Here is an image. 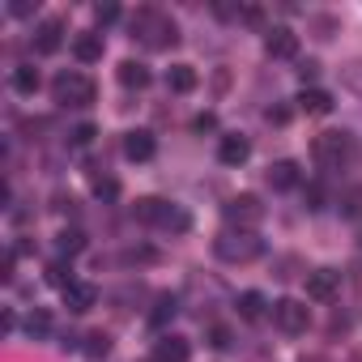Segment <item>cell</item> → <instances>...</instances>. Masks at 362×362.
<instances>
[{
  "instance_id": "8fae6325",
  "label": "cell",
  "mask_w": 362,
  "mask_h": 362,
  "mask_svg": "<svg viewBox=\"0 0 362 362\" xmlns=\"http://www.w3.org/2000/svg\"><path fill=\"white\" fill-rule=\"evenodd\" d=\"M247 158H252V141H247V136L226 132V136L218 141V162H222V166H243Z\"/></svg>"
},
{
  "instance_id": "52a82bcc",
  "label": "cell",
  "mask_w": 362,
  "mask_h": 362,
  "mask_svg": "<svg viewBox=\"0 0 362 362\" xmlns=\"http://www.w3.org/2000/svg\"><path fill=\"white\" fill-rule=\"evenodd\" d=\"M222 214H226L230 230H256V226L264 222V205H260V197H252V192H243V197H230Z\"/></svg>"
},
{
  "instance_id": "6da1fadb",
  "label": "cell",
  "mask_w": 362,
  "mask_h": 362,
  "mask_svg": "<svg viewBox=\"0 0 362 362\" xmlns=\"http://www.w3.org/2000/svg\"><path fill=\"white\" fill-rule=\"evenodd\" d=\"M311 158L324 166V170H345L358 162V136L345 132V128H328L311 141Z\"/></svg>"
},
{
  "instance_id": "9a60e30c",
  "label": "cell",
  "mask_w": 362,
  "mask_h": 362,
  "mask_svg": "<svg viewBox=\"0 0 362 362\" xmlns=\"http://www.w3.org/2000/svg\"><path fill=\"white\" fill-rule=\"evenodd\" d=\"M60 294H64V307H69L73 315H81V311H90V307L98 303V290H94L90 281H73V286H64Z\"/></svg>"
},
{
  "instance_id": "d6986e66",
  "label": "cell",
  "mask_w": 362,
  "mask_h": 362,
  "mask_svg": "<svg viewBox=\"0 0 362 362\" xmlns=\"http://www.w3.org/2000/svg\"><path fill=\"white\" fill-rule=\"evenodd\" d=\"M298 107H303L307 115H328V111H332V94L311 86V90H303V94H298Z\"/></svg>"
},
{
  "instance_id": "2e32d148",
  "label": "cell",
  "mask_w": 362,
  "mask_h": 362,
  "mask_svg": "<svg viewBox=\"0 0 362 362\" xmlns=\"http://www.w3.org/2000/svg\"><path fill=\"white\" fill-rule=\"evenodd\" d=\"M197 81H201V77H197L192 64H170V69H166V90H170V94H192Z\"/></svg>"
},
{
  "instance_id": "277c9868",
  "label": "cell",
  "mask_w": 362,
  "mask_h": 362,
  "mask_svg": "<svg viewBox=\"0 0 362 362\" xmlns=\"http://www.w3.org/2000/svg\"><path fill=\"white\" fill-rule=\"evenodd\" d=\"M260 252H264V239L256 230H222L214 239V256L226 264H252Z\"/></svg>"
},
{
  "instance_id": "ac0fdd59",
  "label": "cell",
  "mask_w": 362,
  "mask_h": 362,
  "mask_svg": "<svg viewBox=\"0 0 362 362\" xmlns=\"http://www.w3.org/2000/svg\"><path fill=\"white\" fill-rule=\"evenodd\" d=\"M73 56H77L81 64L103 60V35H77V39H73Z\"/></svg>"
},
{
  "instance_id": "7a4b0ae2",
  "label": "cell",
  "mask_w": 362,
  "mask_h": 362,
  "mask_svg": "<svg viewBox=\"0 0 362 362\" xmlns=\"http://www.w3.org/2000/svg\"><path fill=\"white\" fill-rule=\"evenodd\" d=\"M132 214H136V222L158 226V230H175V235H184V230L192 226V214H188V209H179V205H170V201H162V197H141V201L132 205Z\"/></svg>"
},
{
  "instance_id": "1f68e13d",
  "label": "cell",
  "mask_w": 362,
  "mask_h": 362,
  "mask_svg": "<svg viewBox=\"0 0 362 362\" xmlns=\"http://www.w3.org/2000/svg\"><path fill=\"white\" fill-rule=\"evenodd\" d=\"M315 73H320L315 60H303V64H298V77H303V81H315Z\"/></svg>"
},
{
  "instance_id": "4316f807",
  "label": "cell",
  "mask_w": 362,
  "mask_h": 362,
  "mask_svg": "<svg viewBox=\"0 0 362 362\" xmlns=\"http://www.w3.org/2000/svg\"><path fill=\"white\" fill-rule=\"evenodd\" d=\"M69 141H73V145H90V141H94V124H77V128L69 132Z\"/></svg>"
},
{
  "instance_id": "7402d4cb",
  "label": "cell",
  "mask_w": 362,
  "mask_h": 362,
  "mask_svg": "<svg viewBox=\"0 0 362 362\" xmlns=\"http://www.w3.org/2000/svg\"><path fill=\"white\" fill-rule=\"evenodd\" d=\"M341 86H345L349 94H358V98H362V56L341 64Z\"/></svg>"
},
{
  "instance_id": "484cf974",
  "label": "cell",
  "mask_w": 362,
  "mask_h": 362,
  "mask_svg": "<svg viewBox=\"0 0 362 362\" xmlns=\"http://www.w3.org/2000/svg\"><path fill=\"white\" fill-rule=\"evenodd\" d=\"M81 243H86V239H81V235H77V230H64V235H60V243H56V247H60V252H69V256H73V252H81Z\"/></svg>"
},
{
  "instance_id": "ffe728a7",
  "label": "cell",
  "mask_w": 362,
  "mask_h": 362,
  "mask_svg": "<svg viewBox=\"0 0 362 362\" xmlns=\"http://www.w3.org/2000/svg\"><path fill=\"white\" fill-rule=\"evenodd\" d=\"M13 90L18 94H39V69H30V64H22V69H13Z\"/></svg>"
},
{
  "instance_id": "3957f363",
  "label": "cell",
  "mask_w": 362,
  "mask_h": 362,
  "mask_svg": "<svg viewBox=\"0 0 362 362\" xmlns=\"http://www.w3.org/2000/svg\"><path fill=\"white\" fill-rule=\"evenodd\" d=\"M52 98H56L60 107H69V111H81V107H90V103L98 98V86H94V77H86L81 69H64V73L52 81Z\"/></svg>"
},
{
  "instance_id": "f1b7e54d",
  "label": "cell",
  "mask_w": 362,
  "mask_h": 362,
  "mask_svg": "<svg viewBox=\"0 0 362 362\" xmlns=\"http://www.w3.org/2000/svg\"><path fill=\"white\" fill-rule=\"evenodd\" d=\"M209 345H214V349H226V345H230V332H226L222 324H214V328H209Z\"/></svg>"
},
{
  "instance_id": "f546056e",
  "label": "cell",
  "mask_w": 362,
  "mask_h": 362,
  "mask_svg": "<svg viewBox=\"0 0 362 362\" xmlns=\"http://www.w3.org/2000/svg\"><path fill=\"white\" fill-rule=\"evenodd\" d=\"M94 18L98 22H115L119 18V5H94Z\"/></svg>"
},
{
  "instance_id": "d4e9b609",
  "label": "cell",
  "mask_w": 362,
  "mask_h": 362,
  "mask_svg": "<svg viewBox=\"0 0 362 362\" xmlns=\"http://www.w3.org/2000/svg\"><path fill=\"white\" fill-rule=\"evenodd\" d=\"M26 332H30V337H47V332H52V320H47V311H30V320H26Z\"/></svg>"
},
{
  "instance_id": "603a6c76",
  "label": "cell",
  "mask_w": 362,
  "mask_h": 362,
  "mask_svg": "<svg viewBox=\"0 0 362 362\" xmlns=\"http://www.w3.org/2000/svg\"><path fill=\"white\" fill-rule=\"evenodd\" d=\"M175 311H179V303H175L170 294H162V298H158V307H153V315H149V324H153V328H162L166 320H175Z\"/></svg>"
},
{
  "instance_id": "e575fe53",
  "label": "cell",
  "mask_w": 362,
  "mask_h": 362,
  "mask_svg": "<svg viewBox=\"0 0 362 362\" xmlns=\"http://www.w3.org/2000/svg\"><path fill=\"white\" fill-rule=\"evenodd\" d=\"M303 362H324V358H303Z\"/></svg>"
},
{
  "instance_id": "83f0119b",
  "label": "cell",
  "mask_w": 362,
  "mask_h": 362,
  "mask_svg": "<svg viewBox=\"0 0 362 362\" xmlns=\"http://www.w3.org/2000/svg\"><path fill=\"white\" fill-rule=\"evenodd\" d=\"M47 277H52V286H60V290L77 281V277H69V269H64V264H52V269H47Z\"/></svg>"
},
{
  "instance_id": "cb8c5ba5",
  "label": "cell",
  "mask_w": 362,
  "mask_h": 362,
  "mask_svg": "<svg viewBox=\"0 0 362 362\" xmlns=\"http://www.w3.org/2000/svg\"><path fill=\"white\" fill-rule=\"evenodd\" d=\"M86 341H90V345H86V358H90V362H98V358L111 354V337H107V332H90Z\"/></svg>"
},
{
  "instance_id": "4fadbf2b",
  "label": "cell",
  "mask_w": 362,
  "mask_h": 362,
  "mask_svg": "<svg viewBox=\"0 0 362 362\" xmlns=\"http://www.w3.org/2000/svg\"><path fill=\"white\" fill-rule=\"evenodd\" d=\"M264 179H269L273 192H290V188H298V162L281 158V162H273V166L264 170Z\"/></svg>"
},
{
  "instance_id": "5bb4252c",
  "label": "cell",
  "mask_w": 362,
  "mask_h": 362,
  "mask_svg": "<svg viewBox=\"0 0 362 362\" xmlns=\"http://www.w3.org/2000/svg\"><path fill=\"white\" fill-rule=\"evenodd\" d=\"M60 47H64V22L47 18V22L35 30V52H39V56H52V52H60Z\"/></svg>"
},
{
  "instance_id": "d6a6232c",
  "label": "cell",
  "mask_w": 362,
  "mask_h": 362,
  "mask_svg": "<svg viewBox=\"0 0 362 362\" xmlns=\"http://www.w3.org/2000/svg\"><path fill=\"white\" fill-rule=\"evenodd\" d=\"M307 209H324V192L320 188H307Z\"/></svg>"
},
{
  "instance_id": "ba28073f",
  "label": "cell",
  "mask_w": 362,
  "mask_h": 362,
  "mask_svg": "<svg viewBox=\"0 0 362 362\" xmlns=\"http://www.w3.org/2000/svg\"><path fill=\"white\" fill-rule=\"evenodd\" d=\"M188 358H192V345L184 337H175V332L158 337L153 349H149V362H188Z\"/></svg>"
},
{
  "instance_id": "e0dca14e",
  "label": "cell",
  "mask_w": 362,
  "mask_h": 362,
  "mask_svg": "<svg viewBox=\"0 0 362 362\" xmlns=\"http://www.w3.org/2000/svg\"><path fill=\"white\" fill-rule=\"evenodd\" d=\"M115 77H119V86H124V90H145V86H149V69H145L141 60H124Z\"/></svg>"
},
{
  "instance_id": "7c38bea8",
  "label": "cell",
  "mask_w": 362,
  "mask_h": 362,
  "mask_svg": "<svg viewBox=\"0 0 362 362\" xmlns=\"http://www.w3.org/2000/svg\"><path fill=\"white\" fill-rule=\"evenodd\" d=\"M337 290H341V273H337V269H315V273H307V298L328 303Z\"/></svg>"
},
{
  "instance_id": "44dd1931",
  "label": "cell",
  "mask_w": 362,
  "mask_h": 362,
  "mask_svg": "<svg viewBox=\"0 0 362 362\" xmlns=\"http://www.w3.org/2000/svg\"><path fill=\"white\" fill-rule=\"evenodd\" d=\"M264 307H269L264 294H256V290H243V294H239V315H243V320H260Z\"/></svg>"
},
{
  "instance_id": "5b68a950",
  "label": "cell",
  "mask_w": 362,
  "mask_h": 362,
  "mask_svg": "<svg viewBox=\"0 0 362 362\" xmlns=\"http://www.w3.org/2000/svg\"><path fill=\"white\" fill-rule=\"evenodd\" d=\"M132 35L145 43V47H170L175 39H179V30H175V22L162 13V9H136V18H132Z\"/></svg>"
},
{
  "instance_id": "836d02e7",
  "label": "cell",
  "mask_w": 362,
  "mask_h": 362,
  "mask_svg": "<svg viewBox=\"0 0 362 362\" xmlns=\"http://www.w3.org/2000/svg\"><path fill=\"white\" fill-rule=\"evenodd\" d=\"M192 128H197V132H209V128H214V115H197Z\"/></svg>"
},
{
  "instance_id": "9c48e42d",
  "label": "cell",
  "mask_w": 362,
  "mask_h": 362,
  "mask_svg": "<svg viewBox=\"0 0 362 362\" xmlns=\"http://www.w3.org/2000/svg\"><path fill=\"white\" fill-rule=\"evenodd\" d=\"M264 52H269L273 60H294V56H298V35H294L290 26H273V30L264 35Z\"/></svg>"
},
{
  "instance_id": "30bf717a",
  "label": "cell",
  "mask_w": 362,
  "mask_h": 362,
  "mask_svg": "<svg viewBox=\"0 0 362 362\" xmlns=\"http://www.w3.org/2000/svg\"><path fill=\"white\" fill-rule=\"evenodd\" d=\"M153 153H158V141H153L149 128H132V132H124V158H128V162H149Z\"/></svg>"
},
{
  "instance_id": "8992f818",
  "label": "cell",
  "mask_w": 362,
  "mask_h": 362,
  "mask_svg": "<svg viewBox=\"0 0 362 362\" xmlns=\"http://www.w3.org/2000/svg\"><path fill=\"white\" fill-rule=\"evenodd\" d=\"M273 324L286 332V337H303L311 328V307L303 298H277L273 303Z\"/></svg>"
},
{
  "instance_id": "4dcf8cb0",
  "label": "cell",
  "mask_w": 362,
  "mask_h": 362,
  "mask_svg": "<svg viewBox=\"0 0 362 362\" xmlns=\"http://www.w3.org/2000/svg\"><path fill=\"white\" fill-rule=\"evenodd\" d=\"M9 13H13V18H30V13H35V5H30V0H13Z\"/></svg>"
}]
</instances>
